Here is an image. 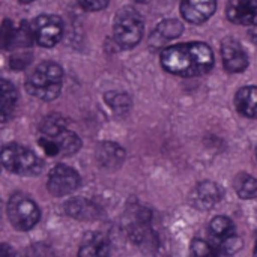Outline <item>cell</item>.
<instances>
[{
    "label": "cell",
    "instance_id": "11",
    "mask_svg": "<svg viewBox=\"0 0 257 257\" xmlns=\"http://www.w3.org/2000/svg\"><path fill=\"white\" fill-rule=\"evenodd\" d=\"M221 196H223V191L217 184H214V182H202L194 190L193 200H194V205L199 209L208 211V209L214 208L221 200Z\"/></svg>",
    "mask_w": 257,
    "mask_h": 257
},
{
    "label": "cell",
    "instance_id": "27",
    "mask_svg": "<svg viewBox=\"0 0 257 257\" xmlns=\"http://www.w3.org/2000/svg\"><path fill=\"white\" fill-rule=\"evenodd\" d=\"M250 38L253 39L254 44H257V21L253 23V27L250 29Z\"/></svg>",
    "mask_w": 257,
    "mask_h": 257
},
{
    "label": "cell",
    "instance_id": "17",
    "mask_svg": "<svg viewBox=\"0 0 257 257\" xmlns=\"http://www.w3.org/2000/svg\"><path fill=\"white\" fill-rule=\"evenodd\" d=\"M15 104H17L15 87L9 81L2 80V122H6L8 117L12 114Z\"/></svg>",
    "mask_w": 257,
    "mask_h": 257
},
{
    "label": "cell",
    "instance_id": "26",
    "mask_svg": "<svg viewBox=\"0 0 257 257\" xmlns=\"http://www.w3.org/2000/svg\"><path fill=\"white\" fill-rule=\"evenodd\" d=\"M86 11H101L108 5V0H77Z\"/></svg>",
    "mask_w": 257,
    "mask_h": 257
},
{
    "label": "cell",
    "instance_id": "22",
    "mask_svg": "<svg viewBox=\"0 0 257 257\" xmlns=\"http://www.w3.org/2000/svg\"><path fill=\"white\" fill-rule=\"evenodd\" d=\"M63 130H66L65 128V122L59 116H50L41 125V131L44 133V136H48V137H54L59 133H62Z\"/></svg>",
    "mask_w": 257,
    "mask_h": 257
},
{
    "label": "cell",
    "instance_id": "5",
    "mask_svg": "<svg viewBox=\"0 0 257 257\" xmlns=\"http://www.w3.org/2000/svg\"><path fill=\"white\" fill-rule=\"evenodd\" d=\"M6 211L11 224L18 230H30L39 221V208L24 194H14L8 202Z\"/></svg>",
    "mask_w": 257,
    "mask_h": 257
},
{
    "label": "cell",
    "instance_id": "3",
    "mask_svg": "<svg viewBox=\"0 0 257 257\" xmlns=\"http://www.w3.org/2000/svg\"><path fill=\"white\" fill-rule=\"evenodd\" d=\"M2 163L6 170L15 175L33 176L42 170V161L29 148L17 143L6 145L2 149Z\"/></svg>",
    "mask_w": 257,
    "mask_h": 257
},
{
    "label": "cell",
    "instance_id": "23",
    "mask_svg": "<svg viewBox=\"0 0 257 257\" xmlns=\"http://www.w3.org/2000/svg\"><path fill=\"white\" fill-rule=\"evenodd\" d=\"M218 241H220V245L218 248H215V254H233L242 247V241L235 235L218 239Z\"/></svg>",
    "mask_w": 257,
    "mask_h": 257
},
{
    "label": "cell",
    "instance_id": "16",
    "mask_svg": "<svg viewBox=\"0 0 257 257\" xmlns=\"http://www.w3.org/2000/svg\"><path fill=\"white\" fill-rule=\"evenodd\" d=\"M59 146L60 155H72L81 148V140L75 133H71L68 130H63L57 136L53 137Z\"/></svg>",
    "mask_w": 257,
    "mask_h": 257
},
{
    "label": "cell",
    "instance_id": "8",
    "mask_svg": "<svg viewBox=\"0 0 257 257\" xmlns=\"http://www.w3.org/2000/svg\"><path fill=\"white\" fill-rule=\"evenodd\" d=\"M221 57L226 71L229 72H242L248 65V57L242 45L232 38H227L221 44Z\"/></svg>",
    "mask_w": 257,
    "mask_h": 257
},
{
    "label": "cell",
    "instance_id": "18",
    "mask_svg": "<svg viewBox=\"0 0 257 257\" xmlns=\"http://www.w3.org/2000/svg\"><path fill=\"white\" fill-rule=\"evenodd\" d=\"M235 190L241 199H254L257 197V179L247 173H239L235 179Z\"/></svg>",
    "mask_w": 257,
    "mask_h": 257
},
{
    "label": "cell",
    "instance_id": "4",
    "mask_svg": "<svg viewBox=\"0 0 257 257\" xmlns=\"http://www.w3.org/2000/svg\"><path fill=\"white\" fill-rule=\"evenodd\" d=\"M113 35L119 45L134 47L143 36V18L134 8H122L117 11L113 24Z\"/></svg>",
    "mask_w": 257,
    "mask_h": 257
},
{
    "label": "cell",
    "instance_id": "25",
    "mask_svg": "<svg viewBox=\"0 0 257 257\" xmlns=\"http://www.w3.org/2000/svg\"><path fill=\"white\" fill-rule=\"evenodd\" d=\"M14 39H15L14 27H12V24H11L9 20H5L3 21V29H2V44H3V47L6 48L9 44H12Z\"/></svg>",
    "mask_w": 257,
    "mask_h": 257
},
{
    "label": "cell",
    "instance_id": "12",
    "mask_svg": "<svg viewBox=\"0 0 257 257\" xmlns=\"http://www.w3.org/2000/svg\"><path fill=\"white\" fill-rule=\"evenodd\" d=\"M96 158L104 169L114 170L122 164L125 158V152L119 145L111 142H104L96 149Z\"/></svg>",
    "mask_w": 257,
    "mask_h": 257
},
{
    "label": "cell",
    "instance_id": "1",
    "mask_svg": "<svg viewBox=\"0 0 257 257\" xmlns=\"http://www.w3.org/2000/svg\"><path fill=\"white\" fill-rule=\"evenodd\" d=\"M163 68L181 77H199L211 71L214 65L212 50L202 42L178 44L161 53Z\"/></svg>",
    "mask_w": 257,
    "mask_h": 257
},
{
    "label": "cell",
    "instance_id": "21",
    "mask_svg": "<svg viewBox=\"0 0 257 257\" xmlns=\"http://www.w3.org/2000/svg\"><path fill=\"white\" fill-rule=\"evenodd\" d=\"M105 101L117 113L128 111L130 107H131V99L125 93H119V92H110V93H107L105 95Z\"/></svg>",
    "mask_w": 257,
    "mask_h": 257
},
{
    "label": "cell",
    "instance_id": "19",
    "mask_svg": "<svg viewBox=\"0 0 257 257\" xmlns=\"http://www.w3.org/2000/svg\"><path fill=\"white\" fill-rule=\"evenodd\" d=\"M211 233L214 238L217 239H223V238H227V236H232L235 235V226L232 223L230 218L227 217H215L212 221H211Z\"/></svg>",
    "mask_w": 257,
    "mask_h": 257
},
{
    "label": "cell",
    "instance_id": "7",
    "mask_svg": "<svg viewBox=\"0 0 257 257\" xmlns=\"http://www.w3.org/2000/svg\"><path fill=\"white\" fill-rule=\"evenodd\" d=\"M80 185L78 173L68 166H56L48 176L47 188L56 197H63L74 193Z\"/></svg>",
    "mask_w": 257,
    "mask_h": 257
},
{
    "label": "cell",
    "instance_id": "2",
    "mask_svg": "<svg viewBox=\"0 0 257 257\" xmlns=\"http://www.w3.org/2000/svg\"><path fill=\"white\" fill-rule=\"evenodd\" d=\"M62 81V68L54 62H44L29 77L26 87L32 96L42 101H53L60 95Z\"/></svg>",
    "mask_w": 257,
    "mask_h": 257
},
{
    "label": "cell",
    "instance_id": "20",
    "mask_svg": "<svg viewBox=\"0 0 257 257\" xmlns=\"http://www.w3.org/2000/svg\"><path fill=\"white\" fill-rule=\"evenodd\" d=\"M182 30H184V26L179 20H164L157 27V33L163 39H175L181 36Z\"/></svg>",
    "mask_w": 257,
    "mask_h": 257
},
{
    "label": "cell",
    "instance_id": "28",
    "mask_svg": "<svg viewBox=\"0 0 257 257\" xmlns=\"http://www.w3.org/2000/svg\"><path fill=\"white\" fill-rule=\"evenodd\" d=\"M21 3H24V5H27V3H32L33 0H20Z\"/></svg>",
    "mask_w": 257,
    "mask_h": 257
},
{
    "label": "cell",
    "instance_id": "15",
    "mask_svg": "<svg viewBox=\"0 0 257 257\" xmlns=\"http://www.w3.org/2000/svg\"><path fill=\"white\" fill-rule=\"evenodd\" d=\"M108 253H110V245L107 239L99 233L87 235L78 251L80 256H105Z\"/></svg>",
    "mask_w": 257,
    "mask_h": 257
},
{
    "label": "cell",
    "instance_id": "24",
    "mask_svg": "<svg viewBox=\"0 0 257 257\" xmlns=\"http://www.w3.org/2000/svg\"><path fill=\"white\" fill-rule=\"evenodd\" d=\"M191 251L194 256H214L215 254V250H212V247L203 241V239H194L191 242Z\"/></svg>",
    "mask_w": 257,
    "mask_h": 257
},
{
    "label": "cell",
    "instance_id": "14",
    "mask_svg": "<svg viewBox=\"0 0 257 257\" xmlns=\"http://www.w3.org/2000/svg\"><path fill=\"white\" fill-rule=\"evenodd\" d=\"M236 108L241 114L247 117H257V87L256 86H247L242 87L235 98Z\"/></svg>",
    "mask_w": 257,
    "mask_h": 257
},
{
    "label": "cell",
    "instance_id": "10",
    "mask_svg": "<svg viewBox=\"0 0 257 257\" xmlns=\"http://www.w3.org/2000/svg\"><path fill=\"white\" fill-rule=\"evenodd\" d=\"M226 12L235 24H253L257 20V0H230Z\"/></svg>",
    "mask_w": 257,
    "mask_h": 257
},
{
    "label": "cell",
    "instance_id": "9",
    "mask_svg": "<svg viewBox=\"0 0 257 257\" xmlns=\"http://www.w3.org/2000/svg\"><path fill=\"white\" fill-rule=\"evenodd\" d=\"M217 9V0H182L181 14L193 24H200L209 20Z\"/></svg>",
    "mask_w": 257,
    "mask_h": 257
},
{
    "label": "cell",
    "instance_id": "29",
    "mask_svg": "<svg viewBox=\"0 0 257 257\" xmlns=\"http://www.w3.org/2000/svg\"><path fill=\"white\" fill-rule=\"evenodd\" d=\"M254 254H256V256H257V244H256V250H254Z\"/></svg>",
    "mask_w": 257,
    "mask_h": 257
},
{
    "label": "cell",
    "instance_id": "13",
    "mask_svg": "<svg viewBox=\"0 0 257 257\" xmlns=\"http://www.w3.org/2000/svg\"><path fill=\"white\" fill-rule=\"evenodd\" d=\"M65 211L69 217L80 221H92L98 218L99 209L98 206L87 199H72L65 205Z\"/></svg>",
    "mask_w": 257,
    "mask_h": 257
},
{
    "label": "cell",
    "instance_id": "6",
    "mask_svg": "<svg viewBox=\"0 0 257 257\" xmlns=\"http://www.w3.org/2000/svg\"><path fill=\"white\" fill-rule=\"evenodd\" d=\"M33 41H36L41 47H53L56 45L63 32V23L56 15H39L33 20L32 26Z\"/></svg>",
    "mask_w": 257,
    "mask_h": 257
}]
</instances>
